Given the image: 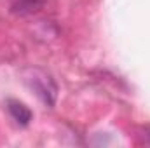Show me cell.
Masks as SVG:
<instances>
[{
    "mask_svg": "<svg viewBox=\"0 0 150 148\" xmlns=\"http://www.w3.org/2000/svg\"><path fill=\"white\" fill-rule=\"evenodd\" d=\"M42 5V0H18V4L12 5L14 12H19V14H25V12H35L40 9Z\"/></svg>",
    "mask_w": 150,
    "mask_h": 148,
    "instance_id": "3957f363",
    "label": "cell"
},
{
    "mask_svg": "<svg viewBox=\"0 0 150 148\" xmlns=\"http://www.w3.org/2000/svg\"><path fill=\"white\" fill-rule=\"evenodd\" d=\"M9 113L12 115V118L19 125H28L30 120H32V111H30V108L26 105L19 103V101H14V99L9 101Z\"/></svg>",
    "mask_w": 150,
    "mask_h": 148,
    "instance_id": "7a4b0ae2",
    "label": "cell"
},
{
    "mask_svg": "<svg viewBox=\"0 0 150 148\" xmlns=\"http://www.w3.org/2000/svg\"><path fill=\"white\" fill-rule=\"evenodd\" d=\"M25 80L47 106H54L58 98V85L47 72L40 68H30L25 73Z\"/></svg>",
    "mask_w": 150,
    "mask_h": 148,
    "instance_id": "6da1fadb",
    "label": "cell"
},
{
    "mask_svg": "<svg viewBox=\"0 0 150 148\" xmlns=\"http://www.w3.org/2000/svg\"><path fill=\"white\" fill-rule=\"evenodd\" d=\"M138 134H140L142 141H145L147 145H150V125H142L140 131H138Z\"/></svg>",
    "mask_w": 150,
    "mask_h": 148,
    "instance_id": "277c9868",
    "label": "cell"
}]
</instances>
